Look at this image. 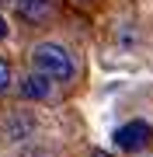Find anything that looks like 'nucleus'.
Returning a JSON list of instances; mask_svg holds the SVG:
<instances>
[{
	"label": "nucleus",
	"mask_w": 153,
	"mask_h": 157,
	"mask_svg": "<svg viewBox=\"0 0 153 157\" xmlns=\"http://www.w3.org/2000/svg\"><path fill=\"white\" fill-rule=\"evenodd\" d=\"M49 91H52V80L46 73H38V70H31L28 77H21V84H17V94L24 101H42V98H49Z\"/></svg>",
	"instance_id": "nucleus-3"
},
{
	"label": "nucleus",
	"mask_w": 153,
	"mask_h": 157,
	"mask_svg": "<svg viewBox=\"0 0 153 157\" xmlns=\"http://www.w3.org/2000/svg\"><path fill=\"white\" fill-rule=\"evenodd\" d=\"M52 7H56V0H17V17L31 21V25H42L52 14Z\"/></svg>",
	"instance_id": "nucleus-4"
},
{
	"label": "nucleus",
	"mask_w": 153,
	"mask_h": 157,
	"mask_svg": "<svg viewBox=\"0 0 153 157\" xmlns=\"http://www.w3.org/2000/svg\"><path fill=\"white\" fill-rule=\"evenodd\" d=\"M150 140H153V129H150V122H139V119L115 129V147L125 154H139L143 147H150Z\"/></svg>",
	"instance_id": "nucleus-2"
},
{
	"label": "nucleus",
	"mask_w": 153,
	"mask_h": 157,
	"mask_svg": "<svg viewBox=\"0 0 153 157\" xmlns=\"http://www.w3.org/2000/svg\"><path fill=\"white\" fill-rule=\"evenodd\" d=\"M91 157H111V154H104V150H91Z\"/></svg>",
	"instance_id": "nucleus-7"
},
{
	"label": "nucleus",
	"mask_w": 153,
	"mask_h": 157,
	"mask_svg": "<svg viewBox=\"0 0 153 157\" xmlns=\"http://www.w3.org/2000/svg\"><path fill=\"white\" fill-rule=\"evenodd\" d=\"M0 39H7V21H4V14H0Z\"/></svg>",
	"instance_id": "nucleus-6"
},
{
	"label": "nucleus",
	"mask_w": 153,
	"mask_h": 157,
	"mask_svg": "<svg viewBox=\"0 0 153 157\" xmlns=\"http://www.w3.org/2000/svg\"><path fill=\"white\" fill-rule=\"evenodd\" d=\"M11 80H14V73H11V63H7V59H0V94H4L7 87H11Z\"/></svg>",
	"instance_id": "nucleus-5"
},
{
	"label": "nucleus",
	"mask_w": 153,
	"mask_h": 157,
	"mask_svg": "<svg viewBox=\"0 0 153 157\" xmlns=\"http://www.w3.org/2000/svg\"><path fill=\"white\" fill-rule=\"evenodd\" d=\"M77 4H91V0H77Z\"/></svg>",
	"instance_id": "nucleus-8"
},
{
	"label": "nucleus",
	"mask_w": 153,
	"mask_h": 157,
	"mask_svg": "<svg viewBox=\"0 0 153 157\" xmlns=\"http://www.w3.org/2000/svg\"><path fill=\"white\" fill-rule=\"evenodd\" d=\"M31 70L46 73L52 84H66V80H73L77 63H73V52H70L66 45H59V42H38L31 49Z\"/></svg>",
	"instance_id": "nucleus-1"
}]
</instances>
